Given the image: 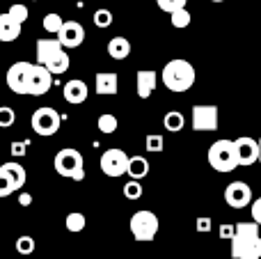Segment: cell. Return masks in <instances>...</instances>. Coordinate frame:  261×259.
Listing matches in <instances>:
<instances>
[{"mask_svg":"<svg viewBox=\"0 0 261 259\" xmlns=\"http://www.w3.org/2000/svg\"><path fill=\"white\" fill-rule=\"evenodd\" d=\"M62 25H64V21H62V16H60V14L50 12V14H46V16H44V30L50 32V35H58V32L62 30Z\"/></svg>","mask_w":261,"mask_h":259,"instance_id":"obj_25","label":"cell"},{"mask_svg":"<svg viewBox=\"0 0 261 259\" xmlns=\"http://www.w3.org/2000/svg\"><path fill=\"white\" fill-rule=\"evenodd\" d=\"M225 202L231 209H245L248 204H252V191L245 182H231L225 188Z\"/></svg>","mask_w":261,"mask_h":259,"instance_id":"obj_12","label":"cell"},{"mask_svg":"<svg viewBox=\"0 0 261 259\" xmlns=\"http://www.w3.org/2000/svg\"><path fill=\"white\" fill-rule=\"evenodd\" d=\"M163 126H165V131L179 133V131H184L186 119L179 110H170V113H165V117H163Z\"/></svg>","mask_w":261,"mask_h":259,"instance_id":"obj_22","label":"cell"},{"mask_svg":"<svg viewBox=\"0 0 261 259\" xmlns=\"http://www.w3.org/2000/svg\"><path fill=\"white\" fill-rule=\"evenodd\" d=\"M128 156L124 154L122 149H106L103 154H101V172L106 174V177H122V174H128Z\"/></svg>","mask_w":261,"mask_h":259,"instance_id":"obj_10","label":"cell"},{"mask_svg":"<svg viewBox=\"0 0 261 259\" xmlns=\"http://www.w3.org/2000/svg\"><path fill=\"white\" fill-rule=\"evenodd\" d=\"M30 124H32V131H35L37 136L50 138L60 131V126H62V115H60L55 108H50V106H41V108H37L35 113H32Z\"/></svg>","mask_w":261,"mask_h":259,"instance_id":"obj_7","label":"cell"},{"mask_svg":"<svg viewBox=\"0 0 261 259\" xmlns=\"http://www.w3.org/2000/svg\"><path fill=\"white\" fill-rule=\"evenodd\" d=\"M156 3H158V7H161L163 12L172 14V12H176V9L186 7V3H188V0H156Z\"/></svg>","mask_w":261,"mask_h":259,"instance_id":"obj_32","label":"cell"},{"mask_svg":"<svg viewBox=\"0 0 261 259\" xmlns=\"http://www.w3.org/2000/svg\"><path fill=\"white\" fill-rule=\"evenodd\" d=\"M108 55L113 60H126L130 55V41L126 37H113L108 41Z\"/></svg>","mask_w":261,"mask_h":259,"instance_id":"obj_20","label":"cell"},{"mask_svg":"<svg viewBox=\"0 0 261 259\" xmlns=\"http://www.w3.org/2000/svg\"><path fill=\"white\" fill-rule=\"evenodd\" d=\"M53 168L60 177L73 179V182H83V179H85V159H83V154L78 149H73V147L60 149L58 154H55Z\"/></svg>","mask_w":261,"mask_h":259,"instance_id":"obj_5","label":"cell"},{"mask_svg":"<svg viewBox=\"0 0 261 259\" xmlns=\"http://www.w3.org/2000/svg\"><path fill=\"white\" fill-rule=\"evenodd\" d=\"M147 151H153V154H158V151L165 149V138L158 136V133H151V136H147Z\"/></svg>","mask_w":261,"mask_h":259,"instance_id":"obj_29","label":"cell"},{"mask_svg":"<svg viewBox=\"0 0 261 259\" xmlns=\"http://www.w3.org/2000/svg\"><path fill=\"white\" fill-rule=\"evenodd\" d=\"M250 206H252V220L261 225V197L252 200V204H250Z\"/></svg>","mask_w":261,"mask_h":259,"instance_id":"obj_36","label":"cell"},{"mask_svg":"<svg viewBox=\"0 0 261 259\" xmlns=\"http://www.w3.org/2000/svg\"><path fill=\"white\" fill-rule=\"evenodd\" d=\"M96 126H99V131L101 133H106V136H110V133H115L117 131V126H119V122H117V117H115L113 113H103L99 117V122H96Z\"/></svg>","mask_w":261,"mask_h":259,"instance_id":"obj_24","label":"cell"},{"mask_svg":"<svg viewBox=\"0 0 261 259\" xmlns=\"http://www.w3.org/2000/svg\"><path fill=\"white\" fill-rule=\"evenodd\" d=\"M30 202H32L30 193H21V195H18V204L21 206H30Z\"/></svg>","mask_w":261,"mask_h":259,"instance_id":"obj_37","label":"cell"},{"mask_svg":"<svg viewBox=\"0 0 261 259\" xmlns=\"http://www.w3.org/2000/svg\"><path fill=\"white\" fill-rule=\"evenodd\" d=\"M16 252L18 255H32L35 252V239L23 234V237L16 239Z\"/></svg>","mask_w":261,"mask_h":259,"instance_id":"obj_28","label":"cell"},{"mask_svg":"<svg viewBox=\"0 0 261 259\" xmlns=\"http://www.w3.org/2000/svg\"><path fill=\"white\" fill-rule=\"evenodd\" d=\"M234 234H236V225H231V223L220 225V239H227V241H231V239H234Z\"/></svg>","mask_w":261,"mask_h":259,"instance_id":"obj_35","label":"cell"},{"mask_svg":"<svg viewBox=\"0 0 261 259\" xmlns=\"http://www.w3.org/2000/svg\"><path fill=\"white\" fill-rule=\"evenodd\" d=\"M53 85V73L44 67V64L37 62L32 69V78H30V87H28V94L30 96H44L46 92Z\"/></svg>","mask_w":261,"mask_h":259,"instance_id":"obj_14","label":"cell"},{"mask_svg":"<svg viewBox=\"0 0 261 259\" xmlns=\"http://www.w3.org/2000/svg\"><path fill=\"white\" fill-rule=\"evenodd\" d=\"M32 69H35V64H30V62H14L12 67L7 69L5 81H7V87L14 92V94H28Z\"/></svg>","mask_w":261,"mask_h":259,"instance_id":"obj_9","label":"cell"},{"mask_svg":"<svg viewBox=\"0 0 261 259\" xmlns=\"http://www.w3.org/2000/svg\"><path fill=\"white\" fill-rule=\"evenodd\" d=\"M195 227H197V232H211V229H213V220L208 218V216H199Z\"/></svg>","mask_w":261,"mask_h":259,"instance_id":"obj_34","label":"cell"},{"mask_svg":"<svg viewBox=\"0 0 261 259\" xmlns=\"http://www.w3.org/2000/svg\"><path fill=\"white\" fill-rule=\"evenodd\" d=\"M149 174V161L144 156H130L128 161V177L130 179H142Z\"/></svg>","mask_w":261,"mask_h":259,"instance_id":"obj_21","label":"cell"},{"mask_svg":"<svg viewBox=\"0 0 261 259\" xmlns=\"http://www.w3.org/2000/svg\"><path fill=\"white\" fill-rule=\"evenodd\" d=\"M220 124V110L218 106H193V128L195 131H216Z\"/></svg>","mask_w":261,"mask_h":259,"instance_id":"obj_11","label":"cell"},{"mask_svg":"<svg viewBox=\"0 0 261 259\" xmlns=\"http://www.w3.org/2000/svg\"><path fill=\"white\" fill-rule=\"evenodd\" d=\"M25 168L16 161H9V163L0 165V197H9L12 193H18L23 186H25Z\"/></svg>","mask_w":261,"mask_h":259,"instance_id":"obj_8","label":"cell"},{"mask_svg":"<svg viewBox=\"0 0 261 259\" xmlns=\"http://www.w3.org/2000/svg\"><path fill=\"white\" fill-rule=\"evenodd\" d=\"M7 12L12 14L14 18H18L21 23H23V21H28V16H30V9H28L23 3H12V5H9Z\"/></svg>","mask_w":261,"mask_h":259,"instance_id":"obj_31","label":"cell"},{"mask_svg":"<svg viewBox=\"0 0 261 259\" xmlns=\"http://www.w3.org/2000/svg\"><path fill=\"white\" fill-rule=\"evenodd\" d=\"M30 3H37V0H30Z\"/></svg>","mask_w":261,"mask_h":259,"instance_id":"obj_42","label":"cell"},{"mask_svg":"<svg viewBox=\"0 0 261 259\" xmlns=\"http://www.w3.org/2000/svg\"><path fill=\"white\" fill-rule=\"evenodd\" d=\"M58 39L62 41L64 48H78L85 41V28L78 21H64L62 30L58 32Z\"/></svg>","mask_w":261,"mask_h":259,"instance_id":"obj_15","label":"cell"},{"mask_svg":"<svg viewBox=\"0 0 261 259\" xmlns=\"http://www.w3.org/2000/svg\"><path fill=\"white\" fill-rule=\"evenodd\" d=\"M236 154H239V165L241 168L254 165L259 161V154H261L259 140H254V138H250V136L236 138Z\"/></svg>","mask_w":261,"mask_h":259,"instance_id":"obj_13","label":"cell"},{"mask_svg":"<svg viewBox=\"0 0 261 259\" xmlns=\"http://www.w3.org/2000/svg\"><path fill=\"white\" fill-rule=\"evenodd\" d=\"M62 94H64V101L71 106H78V103H85L87 94H90V90H87V85L83 81H78V78H73V81H67L62 87Z\"/></svg>","mask_w":261,"mask_h":259,"instance_id":"obj_17","label":"cell"},{"mask_svg":"<svg viewBox=\"0 0 261 259\" xmlns=\"http://www.w3.org/2000/svg\"><path fill=\"white\" fill-rule=\"evenodd\" d=\"M161 81L163 85L167 87L170 92H188L190 87L195 85V67L184 58H174L163 67L161 71Z\"/></svg>","mask_w":261,"mask_h":259,"instance_id":"obj_2","label":"cell"},{"mask_svg":"<svg viewBox=\"0 0 261 259\" xmlns=\"http://www.w3.org/2000/svg\"><path fill=\"white\" fill-rule=\"evenodd\" d=\"M14 119H16V113L9 106H3L0 108V126H12Z\"/></svg>","mask_w":261,"mask_h":259,"instance_id":"obj_33","label":"cell"},{"mask_svg":"<svg viewBox=\"0 0 261 259\" xmlns=\"http://www.w3.org/2000/svg\"><path fill=\"white\" fill-rule=\"evenodd\" d=\"M259 147H261V138H259ZM259 161H261V154H259Z\"/></svg>","mask_w":261,"mask_h":259,"instance_id":"obj_39","label":"cell"},{"mask_svg":"<svg viewBox=\"0 0 261 259\" xmlns=\"http://www.w3.org/2000/svg\"><path fill=\"white\" fill-rule=\"evenodd\" d=\"M122 193L126 200H140V197H142V184H140V179H130V182H126L122 188Z\"/></svg>","mask_w":261,"mask_h":259,"instance_id":"obj_27","label":"cell"},{"mask_svg":"<svg viewBox=\"0 0 261 259\" xmlns=\"http://www.w3.org/2000/svg\"><path fill=\"white\" fill-rule=\"evenodd\" d=\"M12 151H14V154H16V156H23V154H25V149H23V145H18V142H14V145H12Z\"/></svg>","mask_w":261,"mask_h":259,"instance_id":"obj_38","label":"cell"},{"mask_svg":"<svg viewBox=\"0 0 261 259\" xmlns=\"http://www.w3.org/2000/svg\"><path fill=\"white\" fill-rule=\"evenodd\" d=\"M170 21H172V25L181 30V28H188V25H190L193 16H190V12H188L186 7H181V9H176V12L170 14Z\"/></svg>","mask_w":261,"mask_h":259,"instance_id":"obj_26","label":"cell"},{"mask_svg":"<svg viewBox=\"0 0 261 259\" xmlns=\"http://www.w3.org/2000/svg\"><path fill=\"white\" fill-rule=\"evenodd\" d=\"M208 165L216 172H231L239 168V154H236V140L220 138L208 147Z\"/></svg>","mask_w":261,"mask_h":259,"instance_id":"obj_4","label":"cell"},{"mask_svg":"<svg viewBox=\"0 0 261 259\" xmlns=\"http://www.w3.org/2000/svg\"><path fill=\"white\" fill-rule=\"evenodd\" d=\"M158 85V73L153 69H140L135 73V90H138L140 99H149Z\"/></svg>","mask_w":261,"mask_h":259,"instance_id":"obj_16","label":"cell"},{"mask_svg":"<svg viewBox=\"0 0 261 259\" xmlns=\"http://www.w3.org/2000/svg\"><path fill=\"white\" fill-rule=\"evenodd\" d=\"M259 76H261V71H259Z\"/></svg>","mask_w":261,"mask_h":259,"instance_id":"obj_43","label":"cell"},{"mask_svg":"<svg viewBox=\"0 0 261 259\" xmlns=\"http://www.w3.org/2000/svg\"><path fill=\"white\" fill-rule=\"evenodd\" d=\"M110 23H113V12H110V9H96L94 25L96 28H110Z\"/></svg>","mask_w":261,"mask_h":259,"instance_id":"obj_30","label":"cell"},{"mask_svg":"<svg viewBox=\"0 0 261 259\" xmlns=\"http://www.w3.org/2000/svg\"><path fill=\"white\" fill-rule=\"evenodd\" d=\"M21 25L23 23L18 21V18H14L9 12L0 14V41L9 44V41L18 39V35H21Z\"/></svg>","mask_w":261,"mask_h":259,"instance_id":"obj_18","label":"cell"},{"mask_svg":"<svg viewBox=\"0 0 261 259\" xmlns=\"http://www.w3.org/2000/svg\"><path fill=\"white\" fill-rule=\"evenodd\" d=\"M64 225H67L69 232L78 234V232H83V229H85L87 218H85V214H81V211H71V214L67 216V220H64Z\"/></svg>","mask_w":261,"mask_h":259,"instance_id":"obj_23","label":"cell"},{"mask_svg":"<svg viewBox=\"0 0 261 259\" xmlns=\"http://www.w3.org/2000/svg\"><path fill=\"white\" fill-rule=\"evenodd\" d=\"M259 223H239L231 239V257L234 259H261V234Z\"/></svg>","mask_w":261,"mask_h":259,"instance_id":"obj_1","label":"cell"},{"mask_svg":"<svg viewBox=\"0 0 261 259\" xmlns=\"http://www.w3.org/2000/svg\"><path fill=\"white\" fill-rule=\"evenodd\" d=\"M5 3H14V0H5Z\"/></svg>","mask_w":261,"mask_h":259,"instance_id":"obj_41","label":"cell"},{"mask_svg":"<svg viewBox=\"0 0 261 259\" xmlns=\"http://www.w3.org/2000/svg\"><path fill=\"white\" fill-rule=\"evenodd\" d=\"M211 3H222V0H211Z\"/></svg>","mask_w":261,"mask_h":259,"instance_id":"obj_40","label":"cell"},{"mask_svg":"<svg viewBox=\"0 0 261 259\" xmlns=\"http://www.w3.org/2000/svg\"><path fill=\"white\" fill-rule=\"evenodd\" d=\"M128 227H130V234H133L135 241H153L161 223H158V216L153 214V211L140 209L130 216Z\"/></svg>","mask_w":261,"mask_h":259,"instance_id":"obj_6","label":"cell"},{"mask_svg":"<svg viewBox=\"0 0 261 259\" xmlns=\"http://www.w3.org/2000/svg\"><path fill=\"white\" fill-rule=\"evenodd\" d=\"M94 90H96V94H117V90H119L117 73H115V71H101V73H96Z\"/></svg>","mask_w":261,"mask_h":259,"instance_id":"obj_19","label":"cell"},{"mask_svg":"<svg viewBox=\"0 0 261 259\" xmlns=\"http://www.w3.org/2000/svg\"><path fill=\"white\" fill-rule=\"evenodd\" d=\"M37 62L44 64L53 76H60L69 69L67 48L60 39H39L37 41Z\"/></svg>","mask_w":261,"mask_h":259,"instance_id":"obj_3","label":"cell"}]
</instances>
